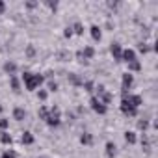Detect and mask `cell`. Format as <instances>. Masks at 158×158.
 Instances as JSON below:
<instances>
[{
    "mask_svg": "<svg viewBox=\"0 0 158 158\" xmlns=\"http://www.w3.org/2000/svg\"><path fill=\"white\" fill-rule=\"evenodd\" d=\"M23 80H24V86H26V89L28 91H34V89H37L43 82H45V76H41V74H34V73H28V71H24V74H23Z\"/></svg>",
    "mask_w": 158,
    "mask_h": 158,
    "instance_id": "obj_1",
    "label": "cell"
},
{
    "mask_svg": "<svg viewBox=\"0 0 158 158\" xmlns=\"http://www.w3.org/2000/svg\"><path fill=\"white\" fill-rule=\"evenodd\" d=\"M45 121H47V125H50V127H58L60 121H61V119H60V110H58L56 106H52V108L48 110V115H47Z\"/></svg>",
    "mask_w": 158,
    "mask_h": 158,
    "instance_id": "obj_2",
    "label": "cell"
},
{
    "mask_svg": "<svg viewBox=\"0 0 158 158\" xmlns=\"http://www.w3.org/2000/svg\"><path fill=\"white\" fill-rule=\"evenodd\" d=\"M121 112H123L125 115H128V117H134V115L138 114V108L130 106V104H128V101H127V99H123V101H121Z\"/></svg>",
    "mask_w": 158,
    "mask_h": 158,
    "instance_id": "obj_3",
    "label": "cell"
},
{
    "mask_svg": "<svg viewBox=\"0 0 158 158\" xmlns=\"http://www.w3.org/2000/svg\"><path fill=\"white\" fill-rule=\"evenodd\" d=\"M89 104H91V108H93L97 114H101V115H104V114H106V110H108V108H106V106H104V104H102L99 99H97V97H91Z\"/></svg>",
    "mask_w": 158,
    "mask_h": 158,
    "instance_id": "obj_4",
    "label": "cell"
},
{
    "mask_svg": "<svg viewBox=\"0 0 158 158\" xmlns=\"http://www.w3.org/2000/svg\"><path fill=\"white\" fill-rule=\"evenodd\" d=\"M121 82H123V89H125V91H128V89L132 88V84H134V76H132L130 73H125Z\"/></svg>",
    "mask_w": 158,
    "mask_h": 158,
    "instance_id": "obj_5",
    "label": "cell"
},
{
    "mask_svg": "<svg viewBox=\"0 0 158 158\" xmlns=\"http://www.w3.org/2000/svg\"><path fill=\"white\" fill-rule=\"evenodd\" d=\"M110 52H112L114 60L121 61V54H123V48H121V45H119V43H114V45L110 47Z\"/></svg>",
    "mask_w": 158,
    "mask_h": 158,
    "instance_id": "obj_6",
    "label": "cell"
},
{
    "mask_svg": "<svg viewBox=\"0 0 158 158\" xmlns=\"http://www.w3.org/2000/svg\"><path fill=\"white\" fill-rule=\"evenodd\" d=\"M136 60V52L132 50V48H127V50H123V54H121V61H127V63H130V61H134Z\"/></svg>",
    "mask_w": 158,
    "mask_h": 158,
    "instance_id": "obj_7",
    "label": "cell"
},
{
    "mask_svg": "<svg viewBox=\"0 0 158 158\" xmlns=\"http://www.w3.org/2000/svg\"><path fill=\"white\" fill-rule=\"evenodd\" d=\"M127 101H128V104H130V106H134V108H138V106L141 104V97H139V95H130V93H128Z\"/></svg>",
    "mask_w": 158,
    "mask_h": 158,
    "instance_id": "obj_8",
    "label": "cell"
},
{
    "mask_svg": "<svg viewBox=\"0 0 158 158\" xmlns=\"http://www.w3.org/2000/svg\"><path fill=\"white\" fill-rule=\"evenodd\" d=\"M89 32H91V37H93V41H101L102 34H101V28H99L97 24H93V26L89 28Z\"/></svg>",
    "mask_w": 158,
    "mask_h": 158,
    "instance_id": "obj_9",
    "label": "cell"
},
{
    "mask_svg": "<svg viewBox=\"0 0 158 158\" xmlns=\"http://www.w3.org/2000/svg\"><path fill=\"white\" fill-rule=\"evenodd\" d=\"M97 99H99V101L106 106V104H110V102H112V99H114V97H112V93H110V91H104V93H101Z\"/></svg>",
    "mask_w": 158,
    "mask_h": 158,
    "instance_id": "obj_10",
    "label": "cell"
},
{
    "mask_svg": "<svg viewBox=\"0 0 158 158\" xmlns=\"http://www.w3.org/2000/svg\"><path fill=\"white\" fill-rule=\"evenodd\" d=\"M4 71H6L10 76H13V74H15V71H17V65H15L13 61H6V63H4Z\"/></svg>",
    "mask_w": 158,
    "mask_h": 158,
    "instance_id": "obj_11",
    "label": "cell"
},
{
    "mask_svg": "<svg viewBox=\"0 0 158 158\" xmlns=\"http://www.w3.org/2000/svg\"><path fill=\"white\" fill-rule=\"evenodd\" d=\"M21 143H23V145H32V143H34V136H32L30 132H23V136H21Z\"/></svg>",
    "mask_w": 158,
    "mask_h": 158,
    "instance_id": "obj_12",
    "label": "cell"
},
{
    "mask_svg": "<svg viewBox=\"0 0 158 158\" xmlns=\"http://www.w3.org/2000/svg\"><path fill=\"white\" fill-rule=\"evenodd\" d=\"M82 52V58L84 60H91L93 56H95V50H93V47H86L84 50H80Z\"/></svg>",
    "mask_w": 158,
    "mask_h": 158,
    "instance_id": "obj_13",
    "label": "cell"
},
{
    "mask_svg": "<svg viewBox=\"0 0 158 158\" xmlns=\"http://www.w3.org/2000/svg\"><path fill=\"white\" fill-rule=\"evenodd\" d=\"M80 143H82V145H91V143H93V136H91L89 132H84V134L80 136Z\"/></svg>",
    "mask_w": 158,
    "mask_h": 158,
    "instance_id": "obj_14",
    "label": "cell"
},
{
    "mask_svg": "<svg viewBox=\"0 0 158 158\" xmlns=\"http://www.w3.org/2000/svg\"><path fill=\"white\" fill-rule=\"evenodd\" d=\"M0 141H2L4 145H11V141H13V138H11V134H8V132H0Z\"/></svg>",
    "mask_w": 158,
    "mask_h": 158,
    "instance_id": "obj_15",
    "label": "cell"
},
{
    "mask_svg": "<svg viewBox=\"0 0 158 158\" xmlns=\"http://www.w3.org/2000/svg\"><path fill=\"white\" fill-rule=\"evenodd\" d=\"M69 80H71V84H74V86H82V84H84V80H82L80 76H76L74 73L69 74Z\"/></svg>",
    "mask_w": 158,
    "mask_h": 158,
    "instance_id": "obj_16",
    "label": "cell"
},
{
    "mask_svg": "<svg viewBox=\"0 0 158 158\" xmlns=\"http://www.w3.org/2000/svg\"><path fill=\"white\" fill-rule=\"evenodd\" d=\"M24 115H26V112H24L23 108H15V110H13V117H15L17 121H23Z\"/></svg>",
    "mask_w": 158,
    "mask_h": 158,
    "instance_id": "obj_17",
    "label": "cell"
},
{
    "mask_svg": "<svg viewBox=\"0 0 158 158\" xmlns=\"http://www.w3.org/2000/svg\"><path fill=\"white\" fill-rule=\"evenodd\" d=\"M125 139H127V143L134 145V143H136V134H134L132 130H127V132H125Z\"/></svg>",
    "mask_w": 158,
    "mask_h": 158,
    "instance_id": "obj_18",
    "label": "cell"
},
{
    "mask_svg": "<svg viewBox=\"0 0 158 158\" xmlns=\"http://www.w3.org/2000/svg\"><path fill=\"white\" fill-rule=\"evenodd\" d=\"M106 154H108V158H114V156H115V145H114L112 141L106 143Z\"/></svg>",
    "mask_w": 158,
    "mask_h": 158,
    "instance_id": "obj_19",
    "label": "cell"
},
{
    "mask_svg": "<svg viewBox=\"0 0 158 158\" xmlns=\"http://www.w3.org/2000/svg\"><path fill=\"white\" fill-rule=\"evenodd\" d=\"M71 30H73V34H76V35H82V34H84V26H82V23H74V26H73Z\"/></svg>",
    "mask_w": 158,
    "mask_h": 158,
    "instance_id": "obj_20",
    "label": "cell"
},
{
    "mask_svg": "<svg viewBox=\"0 0 158 158\" xmlns=\"http://www.w3.org/2000/svg\"><path fill=\"white\" fill-rule=\"evenodd\" d=\"M128 71H141V63H139L138 60L130 61V63H128Z\"/></svg>",
    "mask_w": 158,
    "mask_h": 158,
    "instance_id": "obj_21",
    "label": "cell"
},
{
    "mask_svg": "<svg viewBox=\"0 0 158 158\" xmlns=\"http://www.w3.org/2000/svg\"><path fill=\"white\" fill-rule=\"evenodd\" d=\"M10 84H11V89L19 93V80H17L15 76H10Z\"/></svg>",
    "mask_w": 158,
    "mask_h": 158,
    "instance_id": "obj_22",
    "label": "cell"
},
{
    "mask_svg": "<svg viewBox=\"0 0 158 158\" xmlns=\"http://www.w3.org/2000/svg\"><path fill=\"white\" fill-rule=\"evenodd\" d=\"M47 115H48V108H47V106H41V108H39V117L45 121V119H47Z\"/></svg>",
    "mask_w": 158,
    "mask_h": 158,
    "instance_id": "obj_23",
    "label": "cell"
},
{
    "mask_svg": "<svg viewBox=\"0 0 158 158\" xmlns=\"http://www.w3.org/2000/svg\"><path fill=\"white\" fill-rule=\"evenodd\" d=\"M47 97H48V93H47L45 89H39V91H37V99H39V101H47Z\"/></svg>",
    "mask_w": 158,
    "mask_h": 158,
    "instance_id": "obj_24",
    "label": "cell"
},
{
    "mask_svg": "<svg viewBox=\"0 0 158 158\" xmlns=\"http://www.w3.org/2000/svg\"><path fill=\"white\" fill-rule=\"evenodd\" d=\"M147 127H149V121H147V119L138 121V128H139V130H147Z\"/></svg>",
    "mask_w": 158,
    "mask_h": 158,
    "instance_id": "obj_25",
    "label": "cell"
},
{
    "mask_svg": "<svg viewBox=\"0 0 158 158\" xmlns=\"http://www.w3.org/2000/svg\"><path fill=\"white\" fill-rule=\"evenodd\" d=\"M141 145H143V149L145 151H149V139H147V136L143 134V138H141Z\"/></svg>",
    "mask_w": 158,
    "mask_h": 158,
    "instance_id": "obj_26",
    "label": "cell"
},
{
    "mask_svg": "<svg viewBox=\"0 0 158 158\" xmlns=\"http://www.w3.org/2000/svg\"><path fill=\"white\" fill-rule=\"evenodd\" d=\"M0 158H15V152H13V151H6Z\"/></svg>",
    "mask_w": 158,
    "mask_h": 158,
    "instance_id": "obj_27",
    "label": "cell"
},
{
    "mask_svg": "<svg viewBox=\"0 0 158 158\" xmlns=\"http://www.w3.org/2000/svg\"><path fill=\"white\" fill-rule=\"evenodd\" d=\"M48 89H50V91H56V89H58V84H56L54 80H48Z\"/></svg>",
    "mask_w": 158,
    "mask_h": 158,
    "instance_id": "obj_28",
    "label": "cell"
},
{
    "mask_svg": "<svg viewBox=\"0 0 158 158\" xmlns=\"http://www.w3.org/2000/svg\"><path fill=\"white\" fill-rule=\"evenodd\" d=\"M82 86H84V89H86V91H93V82H84Z\"/></svg>",
    "mask_w": 158,
    "mask_h": 158,
    "instance_id": "obj_29",
    "label": "cell"
},
{
    "mask_svg": "<svg viewBox=\"0 0 158 158\" xmlns=\"http://www.w3.org/2000/svg\"><path fill=\"white\" fill-rule=\"evenodd\" d=\"M8 125H10V121H8V119H0V128H2V130H6V128H8Z\"/></svg>",
    "mask_w": 158,
    "mask_h": 158,
    "instance_id": "obj_30",
    "label": "cell"
},
{
    "mask_svg": "<svg viewBox=\"0 0 158 158\" xmlns=\"http://www.w3.org/2000/svg\"><path fill=\"white\" fill-rule=\"evenodd\" d=\"M34 54H35L34 47H28V48H26V56H28V58H34Z\"/></svg>",
    "mask_w": 158,
    "mask_h": 158,
    "instance_id": "obj_31",
    "label": "cell"
},
{
    "mask_svg": "<svg viewBox=\"0 0 158 158\" xmlns=\"http://www.w3.org/2000/svg\"><path fill=\"white\" fill-rule=\"evenodd\" d=\"M95 89H97V95H101V93H104V91H106V88H104V86H101V84H99Z\"/></svg>",
    "mask_w": 158,
    "mask_h": 158,
    "instance_id": "obj_32",
    "label": "cell"
},
{
    "mask_svg": "<svg viewBox=\"0 0 158 158\" xmlns=\"http://www.w3.org/2000/svg\"><path fill=\"white\" fill-rule=\"evenodd\" d=\"M63 35H65V37H71V35H73V30H71V26H69V28H65Z\"/></svg>",
    "mask_w": 158,
    "mask_h": 158,
    "instance_id": "obj_33",
    "label": "cell"
},
{
    "mask_svg": "<svg viewBox=\"0 0 158 158\" xmlns=\"http://www.w3.org/2000/svg\"><path fill=\"white\" fill-rule=\"evenodd\" d=\"M139 50H141V52H143V54H145V52H149V47H147V45H143V43H141V45H139Z\"/></svg>",
    "mask_w": 158,
    "mask_h": 158,
    "instance_id": "obj_34",
    "label": "cell"
},
{
    "mask_svg": "<svg viewBox=\"0 0 158 158\" xmlns=\"http://www.w3.org/2000/svg\"><path fill=\"white\" fill-rule=\"evenodd\" d=\"M37 6V2H26V8L28 10H32V8H35Z\"/></svg>",
    "mask_w": 158,
    "mask_h": 158,
    "instance_id": "obj_35",
    "label": "cell"
},
{
    "mask_svg": "<svg viewBox=\"0 0 158 158\" xmlns=\"http://www.w3.org/2000/svg\"><path fill=\"white\" fill-rule=\"evenodd\" d=\"M4 10H6V4L2 2V0H0V15H2V13H4Z\"/></svg>",
    "mask_w": 158,
    "mask_h": 158,
    "instance_id": "obj_36",
    "label": "cell"
},
{
    "mask_svg": "<svg viewBox=\"0 0 158 158\" xmlns=\"http://www.w3.org/2000/svg\"><path fill=\"white\" fill-rule=\"evenodd\" d=\"M47 4H48V8H50V10H56V8H58V4H56V2H54V4H52V2H47Z\"/></svg>",
    "mask_w": 158,
    "mask_h": 158,
    "instance_id": "obj_37",
    "label": "cell"
},
{
    "mask_svg": "<svg viewBox=\"0 0 158 158\" xmlns=\"http://www.w3.org/2000/svg\"><path fill=\"white\" fill-rule=\"evenodd\" d=\"M0 112H2V104H0Z\"/></svg>",
    "mask_w": 158,
    "mask_h": 158,
    "instance_id": "obj_38",
    "label": "cell"
},
{
    "mask_svg": "<svg viewBox=\"0 0 158 158\" xmlns=\"http://www.w3.org/2000/svg\"><path fill=\"white\" fill-rule=\"evenodd\" d=\"M37 158H43V156H37Z\"/></svg>",
    "mask_w": 158,
    "mask_h": 158,
    "instance_id": "obj_39",
    "label": "cell"
}]
</instances>
